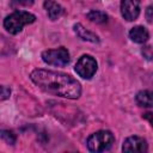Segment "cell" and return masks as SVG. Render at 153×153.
<instances>
[{
  "label": "cell",
  "instance_id": "6da1fadb",
  "mask_svg": "<svg viewBox=\"0 0 153 153\" xmlns=\"http://www.w3.org/2000/svg\"><path fill=\"white\" fill-rule=\"evenodd\" d=\"M30 79L42 91L54 96L76 99L81 94V86L79 81L62 72L35 69L31 72Z\"/></svg>",
  "mask_w": 153,
  "mask_h": 153
},
{
  "label": "cell",
  "instance_id": "2e32d148",
  "mask_svg": "<svg viewBox=\"0 0 153 153\" xmlns=\"http://www.w3.org/2000/svg\"><path fill=\"white\" fill-rule=\"evenodd\" d=\"M16 2L22 6H31L33 4V0H16Z\"/></svg>",
  "mask_w": 153,
  "mask_h": 153
},
{
  "label": "cell",
  "instance_id": "9a60e30c",
  "mask_svg": "<svg viewBox=\"0 0 153 153\" xmlns=\"http://www.w3.org/2000/svg\"><path fill=\"white\" fill-rule=\"evenodd\" d=\"M152 12H153V7L152 6H148L147 10H146V17H147V22L148 23H152V19H153Z\"/></svg>",
  "mask_w": 153,
  "mask_h": 153
},
{
  "label": "cell",
  "instance_id": "8992f818",
  "mask_svg": "<svg viewBox=\"0 0 153 153\" xmlns=\"http://www.w3.org/2000/svg\"><path fill=\"white\" fill-rule=\"evenodd\" d=\"M121 13L126 20H135L140 14V0H122Z\"/></svg>",
  "mask_w": 153,
  "mask_h": 153
},
{
  "label": "cell",
  "instance_id": "7c38bea8",
  "mask_svg": "<svg viewBox=\"0 0 153 153\" xmlns=\"http://www.w3.org/2000/svg\"><path fill=\"white\" fill-rule=\"evenodd\" d=\"M87 18L93 22V23H97V24H104L108 22V16L104 13V12H100V11H91L87 13Z\"/></svg>",
  "mask_w": 153,
  "mask_h": 153
},
{
  "label": "cell",
  "instance_id": "8fae6325",
  "mask_svg": "<svg viewBox=\"0 0 153 153\" xmlns=\"http://www.w3.org/2000/svg\"><path fill=\"white\" fill-rule=\"evenodd\" d=\"M136 102L140 106H145V108H151L152 106V92L148 90H143L140 91L136 94Z\"/></svg>",
  "mask_w": 153,
  "mask_h": 153
},
{
  "label": "cell",
  "instance_id": "9c48e42d",
  "mask_svg": "<svg viewBox=\"0 0 153 153\" xmlns=\"http://www.w3.org/2000/svg\"><path fill=\"white\" fill-rule=\"evenodd\" d=\"M129 37L135 43H145L149 38V32L146 27H143L141 25H137V26H134L129 31Z\"/></svg>",
  "mask_w": 153,
  "mask_h": 153
},
{
  "label": "cell",
  "instance_id": "3957f363",
  "mask_svg": "<svg viewBox=\"0 0 153 153\" xmlns=\"http://www.w3.org/2000/svg\"><path fill=\"white\" fill-rule=\"evenodd\" d=\"M115 142V137L109 130H98L88 136L87 148L91 152H104L111 148Z\"/></svg>",
  "mask_w": 153,
  "mask_h": 153
},
{
  "label": "cell",
  "instance_id": "e0dca14e",
  "mask_svg": "<svg viewBox=\"0 0 153 153\" xmlns=\"http://www.w3.org/2000/svg\"><path fill=\"white\" fill-rule=\"evenodd\" d=\"M143 50L147 51V55H146L147 60H151V57H152V55H151V45H147L146 48H143ZM142 54H145V51H142Z\"/></svg>",
  "mask_w": 153,
  "mask_h": 153
},
{
  "label": "cell",
  "instance_id": "5b68a950",
  "mask_svg": "<svg viewBox=\"0 0 153 153\" xmlns=\"http://www.w3.org/2000/svg\"><path fill=\"white\" fill-rule=\"evenodd\" d=\"M97 67L98 65L94 57L91 55H82L75 65V72L84 79H91L97 72Z\"/></svg>",
  "mask_w": 153,
  "mask_h": 153
},
{
  "label": "cell",
  "instance_id": "277c9868",
  "mask_svg": "<svg viewBox=\"0 0 153 153\" xmlns=\"http://www.w3.org/2000/svg\"><path fill=\"white\" fill-rule=\"evenodd\" d=\"M42 60L50 65V66H57V67H63L68 65L71 57L69 53L66 48H56V49H49L42 53Z\"/></svg>",
  "mask_w": 153,
  "mask_h": 153
},
{
  "label": "cell",
  "instance_id": "7a4b0ae2",
  "mask_svg": "<svg viewBox=\"0 0 153 153\" xmlns=\"http://www.w3.org/2000/svg\"><path fill=\"white\" fill-rule=\"evenodd\" d=\"M35 20H36V17L32 13L26 11H16L5 18L4 26L10 33L16 35L20 32L25 25L32 24Z\"/></svg>",
  "mask_w": 153,
  "mask_h": 153
},
{
  "label": "cell",
  "instance_id": "ba28073f",
  "mask_svg": "<svg viewBox=\"0 0 153 153\" xmlns=\"http://www.w3.org/2000/svg\"><path fill=\"white\" fill-rule=\"evenodd\" d=\"M43 6H44V8H45V11L48 13V17L51 20H55V19L60 18L65 12L63 7L60 4H57L56 1H54V0H45Z\"/></svg>",
  "mask_w": 153,
  "mask_h": 153
},
{
  "label": "cell",
  "instance_id": "5bb4252c",
  "mask_svg": "<svg viewBox=\"0 0 153 153\" xmlns=\"http://www.w3.org/2000/svg\"><path fill=\"white\" fill-rule=\"evenodd\" d=\"M10 96H11V90L6 86L0 85V100H5L10 98Z\"/></svg>",
  "mask_w": 153,
  "mask_h": 153
},
{
  "label": "cell",
  "instance_id": "30bf717a",
  "mask_svg": "<svg viewBox=\"0 0 153 153\" xmlns=\"http://www.w3.org/2000/svg\"><path fill=\"white\" fill-rule=\"evenodd\" d=\"M74 32L76 33V36L79 38H81L82 41H87V42H92V43H98L99 38L96 33L88 31L87 29H85L80 23L74 25Z\"/></svg>",
  "mask_w": 153,
  "mask_h": 153
},
{
  "label": "cell",
  "instance_id": "52a82bcc",
  "mask_svg": "<svg viewBox=\"0 0 153 153\" xmlns=\"http://www.w3.org/2000/svg\"><path fill=\"white\" fill-rule=\"evenodd\" d=\"M148 147H147V142L145 139L140 137V136H129L124 140L123 146H122V151L127 152V153H142V152H147Z\"/></svg>",
  "mask_w": 153,
  "mask_h": 153
},
{
  "label": "cell",
  "instance_id": "4fadbf2b",
  "mask_svg": "<svg viewBox=\"0 0 153 153\" xmlns=\"http://www.w3.org/2000/svg\"><path fill=\"white\" fill-rule=\"evenodd\" d=\"M0 137L2 140H5L8 145H14L16 143V134L11 130H7V129H0Z\"/></svg>",
  "mask_w": 153,
  "mask_h": 153
}]
</instances>
